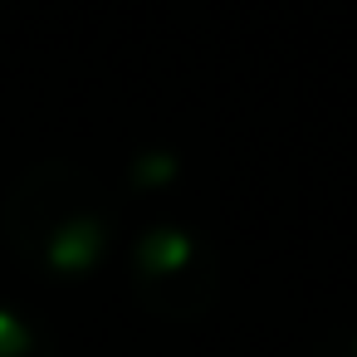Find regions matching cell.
<instances>
[{
    "mask_svg": "<svg viewBox=\"0 0 357 357\" xmlns=\"http://www.w3.org/2000/svg\"><path fill=\"white\" fill-rule=\"evenodd\" d=\"M181 259H186V235H181V230H152V235L142 240V264H147L152 274L181 269Z\"/></svg>",
    "mask_w": 357,
    "mask_h": 357,
    "instance_id": "cell-1",
    "label": "cell"
},
{
    "mask_svg": "<svg viewBox=\"0 0 357 357\" xmlns=\"http://www.w3.org/2000/svg\"><path fill=\"white\" fill-rule=\"evenodd\" d=\"M93 245H98V225H69V230L54 240V259H59V264H79V259H89Z\"/></svg>",
    "mask_w": 357,
    "mask_h": 357,
    "instance_id": "cell-2",
    "label": "cell"
}]
</instances>
